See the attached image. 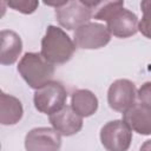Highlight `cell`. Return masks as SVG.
Returning <instances> with one entry per match:
<instances>
[{
    "label": "cell",
    "mask_w": 151,
    "mask_h": 151,
    "mask_svg": "<svg viewBox=\"0 0 151 151\" xmlns=\"http://www.w3.org/2000/svg\"><path fill=\"white\" fill-rule=\"evenodd\" d=\"M76 48L74 41L63 28L53 25L47 26L46 33L41 39L40 51L46 61L52 65L65 64L72 58Z\"/></svg>",
    "instance_id": "obj_1"
},
{
    "label": "cell",
    "mask_w": 151,
    "mask_h": 151,
    "mask_svg": "<svg viewBox=\"0 0 151 151\" xmlns=\"http://www.w3.org/2000/svg\"><path fill=\"white\" fill-rule=\"evenodd\" d=\"M18 72L29 87L39 90L52 81L54 66L46 61L40 53L27 52L18 64Z\"/></svg>",
    "instance_id": "obj_2"
},
{
    "label": "cell",
    "mask_w": 151,
    "mask_h": 151,
    "mask_svg": "<svg viewBox=\"0 0 151 151\" xmlns=\"http://www.w3.org/2000/svg\"><path fill=\"white\" fill-rule=\"evenodd\" d=\"M67 91L59 81H51L45 86L35 90L33 101L35 109L45 114H53L60 111L66 103Z\"/></svg>",
    "instance_id": "obj_3"
},
{
    "label": "cell",
    "mask_w": 151,
    "mask_h": 151,
    "mask_svg": "<svg viewBox=\"0 0 151 151\" xmlns=\"http://www.w3.org/2000/svg\"><path fill=\"white\" fill-rule=\"evenodd\" d=\"M55 18L59 25L68 31L78 29L80 26L90 22L92 8L86 1H66L65 5L55 8Z\"/></svg>",
    "instance_id": "obj_4"
},
{
    "label": "cell",
    "mask_w": 151,
    "mask_h": 151,
    "mask_svg": "<svg viewBox=\"0 0 151 151\" xmlns=\"http://www.w3.org/2000/svg\"><path fill=\"white\" fill-rule=\"evenodd\" d=\"M100 142L107 151H127L132 142V130L123 119L107 122L100 129Z\"/></svg>",
    "instance_id": "obj_5"
},
{
    "label": "cell",
    "mask_w": 151,
    "mask_h": 151,
    "mask_svg": "<svg viewBox=\"0 0 151 151\" xmlns=\"http://www.w3.org/2000/svg\"><path fill=\"white\" fill-rule=\"evenodd\" d=\"M111 40V33L107 27L99 22H87L74 32L73 41L77 48L98 50L107 45Z\"/></svg>",
    "instance_id": "obj_6"
},
{
    "label": "cell",
    "mask_w": 151,
    "mask_h": 151,
    "mask_svg": "<svg viewBox=\"0 0 151 151\" xmlns=\"http://www.w3.org/2000/svg\"><path fill=\"white\" fill-rule=\"evenodd\" d=\"M136 100L137 90L131 80L117 79L110 85L107 91V103L112 110L125 113L137 103Z\"/></svg>",
    "instance_id": "obj_7"
},
{
    "label": "cell",
    "mask_w": 151,
    "mask_h": 151,
    "mask_svg": "<svg viewBox=\"0 0 151 151\" xmlns=\"http://www.w3.org/2000/svg\"><path fill=\"white\" fill-rule=\"evenodd\" d=\"M61 134L53 127H35L25 137L26 151H59Z\"/></svg>",
    "instance_id": "obj_8"
},
{
    "label": "cell",
    "mask_w": 151,
    "mask_h": 151,
    "mask_svg": "<svg viewBox=\"0 0 151 151\" xmlns=\"http://www.w3.org/2000/svg\"><path fill=\"white\" fill-rule=\"evenodd\" d=\"M138 25L139 21L137 15L126 8L119 9L106 21V27L111 35L113 34L123 39L134 35L138 32Z\"/></svg>",
    "instance_id": "obj_9"
},
{
    "label": "cell",
    "mask_w": 151,
    "mask_h": 151,
    "mask_svg": "<svg viewBox=\"0 0 151 151\" xmlns=\"http://www.w3.org/2000/svg\"><path fill=\"white\" fill-rule=\"evenodd\" d=\"M48 119L52 127L65 137L73 136L83 129V117L77 114L73 109L67 105L60 111L51 114Z\"/></svg>",
    "instance_id": "obj_10"
},
{
    "label": "cell",
    "mask_w": 151,
    "mask_h": 151,
    "mask_svg": "<svg viewBox=\"0 0 151 151\" xmlns=\"http://www.w3.org/2000/svg\"><path fill=\"white\" fill-rule=\"evenodd\" d=\"M123 120L132 131L143 136L151 134V110L139 101L123 113Z\"/></svg>",
    "instance_id": "obj_11"
},
{
    "label": "cell",
    "mask_w": 151,
    "mask_h": 151,
    "mask_svg": "<svg viewBox=\"0 0 151 151\" xmlns=\"http://www.w3.org/2000/svg\"><path fill=\"white\" fill-rule=\"evenodd\" d=\"M1 37V48H0V64L12 65L14 64L22 51V41L18 33L11 29H2Z\"/></svg>",
    "instance_id": "obj_12"
},
{
    "label": "cell",
    "mask_w": 151,
    "mask_h": 151,
    "mask_svg": "<svg viewBox=\"0 0 151 151\" xmlns=\"http://www.w3.org/2000/svg\"><path fill=\"white\" fill-rule=\"evenodd\" d=\"M24 114L21 101L11 94L1 92L0 94V123L2 125L17 124Z\"/></svg>",
    "instance_id": "obj_13"
},
{
    "label": "cell",
    "mask_w": 151,
    "mask_h": 151,
    "mask_svg": "<svg viewBox=\"0 0 151 151\" xmlns=\"http://www.w3.org/2000/svg\"><path fill=\"white\" fill-rule=\"evenodd\" d=\"M71 107L80 117H90L98 110V98L90 90H77L71 97Z\"/></svg>",
    "instance_id": "obj_14"
},
{
    "label": "cell",
    "mask_w": 151,
    "mask_h": 151,
    "mask_svg": "<svg viewBox=\"0 0 151 151\" xmlns=\"http://www.w3.org/2000/svg\"><path fill=\"white\" fill-rule=\"evenodd\" d=\"M92 8V18L107 21L116 12L124 8V1H86Z\"/></svg>",
    "instance_id": "obj_15"
},
{
    "label": "cell",
    "mask_w": 151,
    "mask_h": 151,
    "mask_svg": "<svg viewBox=\"0 0 151 151\" xmlns=\"http://www.w3.org/2000/svg\"><path fill=\"white\" fill-rule=\"evenodd\" d=\"M140 8L143 11V17L138 25V31L147 39H151V1H142Z\"/></svg>",
    "instance_id": "obj_16"
},
{
    "label": "cell",
    "mask_w": 151,
    "mask_h": 151,
    "mask_svg": "<svg viewBox=\"0 0 151 151\" xmlns=\"http://www.w3.org/2000/svg\"><path fill=\"white\" fill-rule=\"evenodd\" d=\"M7 5L24 14H32L35 12V9L39 6V1L35 0H9L7 1Z\"/></svg>",
    "instance_id": "obj_17"
},
{
    "label": "cell",
    "mask_w": 151,
    "mask_h": 151,
    "mask_svg": "<svg viewBox=\"0 0 151 151\" xmlns=\"http://www.w3.org/2000/svg\"><path fill=\"white\" fill-rule=\"evenodd\" d=\"M137 99L140 104L151 110V81L144 83L137 91Z\"/></svg>",
    "instance_id": "obj_18"
},
{
    "label": "cell",
    "mask_w": 151,
    "mask_h": 151,
    "mask_svg": "<svg viewBox=\"0 0 151 151\" xmlns=\"http://www.w3.org/2000/svg\"><path fill=\"white\" fill-rule=\"evenodd\" d=\"M139 151H151V139L144 142V144L140 146Z\"/></svg>",
    "instance_id": "obj_19"
}]
</instances>
